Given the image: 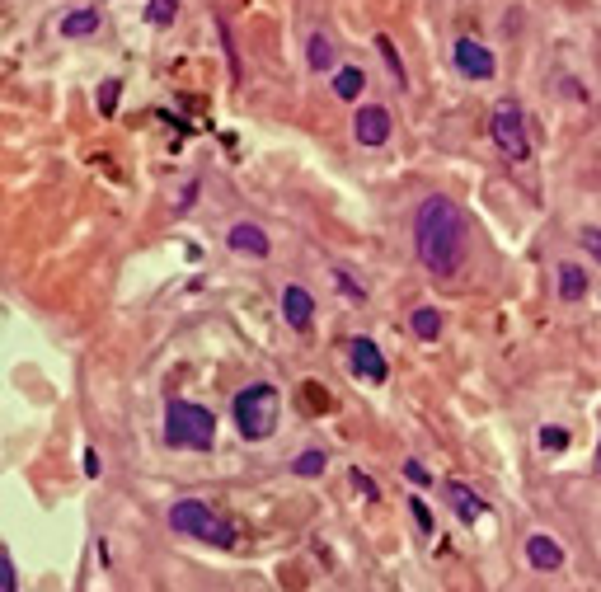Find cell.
<instances>
[{
  "label": "cell",
  "instance_id": "cell-7",
  "mask_svg": "<svg viewBox=\"0 0 601 592\" xmlns=\"http://www.w3.org/2000/svg\"><path fill=\"white\" fill-rule=\"evenodd\" d=\"M451 57H456V71H461L465 80H494V71H498L494 52L484 43H475V38H461V43L451 47Z\"/></svg>",
  "mask_w": 601,
  "mask_h": 592
},
{
  "label": "cell",
  "instance_id": "cell-22",
  "mask_svg": "<svg viewBox=\"0 0 601 592\" xmlns=\"http://www.w3.org/2000/svg\"><path fill=\"white\" fill-rule=\"evenodd\" d=\"M540 447H545V452H564V447H569V428H555V423L540 428Z\"/></svg>",
  "mask_w": 601,
  "mask_h": 592
},
{
  "label": "cell",
  "instance_id": "cell-13",
  "mask_svg": "<svg viewBox=\"0 0 601 592\" xmlns=\"http://www.w3.org/2000/svg\"><path fill=\"white\" fill-rule=\"evenodd\" d=\"M90 33H99V10L94 5H80L62 19V38H90Z\"/></svg>",
  "mask_w": 601,
  "mask_h": 592
},
{
  "label": "cell",
  "instance_id": "cell-28",
  "mask_svg": "<svg viewBox=\"0 0 601 592\" xmlns=\"http://www.w3.org/2000/svg\"><path fill=\"white\" fill-rule=\"evenodd\" d=\"M80 466H85V475H90V480H99V475H104V461H99V452H85V461H80Z\"/></svg>",
  "mask_w": 601,
  "mask_h": 592
},
{
  "label": "cell",
  "instance_id": "cell-12",
  "mask_svg": "<svg viewBox=\"0 0 601 592\" xmlns=\"http://www.w3.org/2000/svg\"><path fill=\"white\" fill-rule=\"evenodd\" d=\"M447 499H451V508H456V517H461L465 527L489 513V508H484V499H479L475 489H470V484H461V480H447Z\"/></svg>",
  "mask_w": 601,
  "mask_h": 592
},
{
  "label": "cell",
  "instance_id": "cell-11",
  "mask_svg": "<svg viewBox=\"0 0 601 592\" xmlns=\"http://www.w3.org/2000/svg\"><path fill=\"white\" fill-rule=\"evenodd\" d=\"M526 564L540 569V574H555V569H564V546H559L555 536L536 531V536L526 541Z\"/></svg>",
  "mask_w": 601,
  "mask_h": 592
},
{
  "label": "cell",
  "instance_id": "cell-14",
  "mask_svg": "<svg viewBox=\"0 0 601 592\" xmlns=\"http://www.w3.org/2000/svg\"><path fill=\"white\" fill-rule=\"evenodd\" d=\"M409 329H414V339L437 343V339H442V311H432V306H418V311L409 315Z\"/></svg>",
  "mask_w": 601,
  "mask_h": 592
},
{
  "label": "cell",
  "instance_id": "cell-3",
  "mask_svg": "<svg viewBox=\"0 0 601 592\" xmlns=\"http://www.w3.org/2000/svg\"><path fill=\"white\" fill-rule=\"evenodd\" d=\"M165 442L174 452H212L216 442V414L193 400H170L165 405Z\"/></svg>",
  "mask_w": 601,
  "mask_h": 592
},
{
  "label": "cell",
  "instance_id": "cell-30",
  "mask_svg": "<svg viewBox=\"0 0 601 592\" xmlns=\"http://www.w3.org/2000/svg\"><path fill=\"white\" fill-rule=\"evenodd\" d=\"M306 405H310V409H315V405H320V409H329V395H324L320 386H306Z\"/></svg>",
  "mask_w": 601,
  "mask_h": 592
},
{
  "label": "cell",
  "instance_id": "cell-9",
  "mask_svg": "<svg viewBox=\"0 0 601 592\" xmlns=\"http://www.w3.org/2000/svg\"><path fill=\"white\" fill-rule=\"evenodd\" d=\"M226 245H231L235 254H249V259H268V254H273V240H268V231H263V226H254V221H235L231 235H226Z\"/></svg>",
  "mask_w": 601,
  "mask_h": 592
},
{
  "label": "cell",
  "instance_id": "cell-5",
  "mask_svg": "<svg viewBox=\"0 0 601 592\" xmlns=\"http://www.w3.org/2000/svg\"><path fill=\"white\" fill-rule=\"evenodd\" d=\"M489 137L508 160H526L531 156V141H526V118L517 99H498L489 113Z\"/></svg>",
  "mask_w": 601,
  "mask_h": 592
},
{
  "label": "cell",
  "instance_id": "cell-26",
  "mask_svg": "<svg viewBox=\"0 0 601 592\" xmlns=\"http://www.w3.org/2000/svg\"><path fill=\"white\" fill-rule=\"evenodd\" d=\"M409 513H414L418 531H428V536H432V513H428V503H423V499H409Z\"/></svg>",
  "mask_w": 601,
  "mask_h": 592
},
{
  "label": "cell",
  "instance_id": "cell-1",
  "mask_svg": "<svg viewBox=\"0 0 601 592\" xmlns=\"http://www.w3.org/2000/svg\"><path fill=\"white\" fill-rule=\"evenodd\" d=\"M414 254L432 278H456L465 264V212L432 193L414 212Z\"/></svg>",
  "mask_w": 601,
  "mask_h": 592
},
{
  "label": "cell",
  "instance_id": "cell-17",
  "mask_svg": "<svg viewBox=\"0 0 601 592\" xmlns=\"http://www.w3.org/2000/svg\"><path fill=\"white\" fill-rule=\"evenodd\" d=\"M306 62H310V71H334V43H329L324 33H310Z\"/></svg>",
  "mask_w": 601,
  "mask_h": 592
},
{
  "label": "cell",
  "instance_id": "cell-25",
  "mask_svg": "<svg viewBox=\"0 0 601 592\" xmlns=\"http://www.w3.org/2000/svg\"><path fill=\"white\" fill-rule=\"evenodd\" d=\"M353 489L362 494V499H381V489H376V480H371V475H362V470H353Z\"/></svg>",
  "mask_w": 601,
  "mask_h": 592
},
{
  "label": "cell",
  "instance_id": "cell-23",
  "mask_svg": "<svg viewBox=\"0 0 601 592\" xmlns=\"http://www.w3.org/2000/svg\"><path fill=\"white\" fill-rule=\"evenodd\" d=\"M0 592H19V574H15V560L0 550Z\"/></svg>",
  "mask_w": 601,
  "mask_h": 592
},
{
  "label": "cell",
  "instance_id": "cell-31",
  "mask_svg": "<svg viewBox=\"0 0 601 592\" xmlns=\"http://www.w3.org/2000/svg\"><path fill=\"white\" fill-rule=\"evenodd\" d=\"M597 466H601V442H597Z\"/></svg>",
  "mask_w": 601,
  "mask_h": 592
},
{
  "label": "cell",
  "instance_id": "cell-29",
  "mask_svg": "<svg viewBox=\"0 0 601 592\" xmlns=\"http://www.w3.org/2000/svg\"><path fill=\"white\" fill-rule=\"evenodd\" d=\"M404 475L414 484H432V475H428V466H418V461H404Z\"/></svg>",
  "mask_w": 601,
  "mask_h": 592
},
{
  "label": "cell",
  "instance_id": "cell-18",
  "mask_svg": "<svg viewBox=\"0 0 601 592\" xmlns=\"http://www.w3.org/2000/svg\"><path fill=\"white\" fill-rule=\"evenodd\" d=\"M324 466H329V456H324L320 447H310V452H301L292 461V470L301 475V480H315V475H324Z\"/></svg>",
  "mask_w": 601,
  "mask_h": 592
},
{
  "label": "cell",
  "instance_id": "cell-24",
  "mask_svg": "<svg viewBox=\"0 0 601 592\" xmlns=\"http://www.w3.org/2000/svg\"><path fill=\"white\" fill-rule=\"evenodd\" d=\"M578 240H583V250L601 264V231H597V226H583V231H578Z\"/></svg>",
  "mask_w": 601,
  "mask_h": 592
},
{
  "label": "cell",
  "instance_id": "cell-20",
  "mask_svg": "<svg viewBox=\"0 0 601 592\" xmlns=\"http://www.w3.org/2000/svg\"><path fill=\"white\" fill-rule=\"evenodd\" d=\"M376 47H381V57H386V66H390V76H395V85H409V76H404V62H400V52H395V43H390L386 33L376 38Z\"/></svg>",
  "mask_w": 601,
  "mask_h": 592
},
{
  "label": "cell",
  "instance_id": "cell-27",
  "mask_svg": "<svg viewBox=\"0 0 601 592\" xmlns=\"http://www.w3.org/2000/svg\"><path fill=\"white\" fill-rule=\"evenodd\" d=\"M334 282H339L343 296H353V301H362V296H367V292H362V282H353L348 273H343V268H334Z\"/></svg>",
  "mask_w": 601,
  "mask_h": 592
},
{
  "label": "cell",
  "instance_id": "cell-8",
  "mask_svg": "<svg viewBox=\"0 0 601 592\" xmlns=\"http://www.w3.org/2000/svg\"><path fill=\"white\" fill-rule=\"evenodd\" d=\"M390 132H395V123H390V113L381 109V104H362V109L353 113V137L362 141V146H386Z\"/></svg>",
  "mask_w": 601,
  "mask_h": 592
},
{
  "label": "cell",
  "instance_id": "cell-21",
  "mask_svg": "<svg viewBox=\"0 0 601 592\" xmlns=\"http://www.w3.org/2000/svg\"><path fill=\"white\" fill-rule=\"evenodd\" d=\"M118 94H123V85H118V80H104V85H99V113H104V118H113V109H118Z\"/></svg>",
  "mask_w": 601,
  "mask_h": 592
},
{
  "label": "cell",
  "instance_id": "cell-10",
  "mask_svg": "<svg viewBox=\"0 0 601 592\" xmlns=\"http://www.w3.org/2000/svg\"><path fill=\"white\" fill-rule=\"evenodd\" d=\"M282 320L306 334L310 320H315V296H310L306 287H296V282H292V287H282Z\"/></svg>",
  "mask_w": 601,
  "mask_h": 592
},
{
  "label": "cell",
  "instance_id": "cell-2",
  "mask_svg": "<svg viewBox=\"0 0 601 592\" xmlns=\"http://www.w3.org/2000/svg\"><path fill=\"white\" fill-rule=\"evenodd\" d=\"M235 428H240V437L245 442H268V437L278 433V414H282V395L278 386H268V381H254V386H245L240 395H235Z\"/></svg>",
  "mask_w": 601,
  "mask_h": 592
},
{
  "label": "cell",
  "instance_id": "cell-4",
  "mask_svg": "<svg viewBox=\"0 0 601 592\" xmlns=\"http://www.w3.org/2000/svg\"><path fill=\"white\" fill-rule=\"evenodd\" d=\"M170 527L188 541H202V546H216V550H231L235 546V527L226 517L207 508L202 499H179L170 503Z\"/></svg>",
  "mask_w": 601,
  "mask_h": 592
},
{
  "label": "cell",
  "instance_id": "cell-15",
  "mask_svg": "<svg viewBox=\"0 0 601 592\" xmlns=\"http://www.w3.org/2000/svg\"><path fill=\"white\" fill-rule=\"evenodd\" d=\"M559 296L564 301H583L587 296V273L578 264H559Z\"/></svg>",
  "mask_w": 601,
  "mask_h": 592
},
{
  "label": "cell",
  "instance_id": "cell-19",
  "mask_svg": "<svg viewBox=\"0 0 601 592\" xmlns=\"http://www.w3.org/2000/svg\"><path fill=\"white\" fill-rule=\"evenodd\" d=\"M174 15H179V0H146V24H155V29L174 24Z\"/></svg>",
  "mask_w": 601,
  "mask_h": 592
},
{
  "label": "cell",
  "instance_id": "cell-16",
  "mask_svg": "<svg viewBox=\"0 0 601 592\" xmlns=\"http://www.w3.org/2000/svg\"><path fill=\"white\" fill-rule=\"evenodd\" d=\"M362 90H367L362 66H339V71H334V94H339V99H357Z\"/></svg>",
  "mask_w": 601,
  "mask_h": 592
},
{
  "label": "cell",
  "instance_id": "cell-6",
  "mask_svg": "<svg viewBox=\"0 0 601 592\" xmlns=\"http://www.w3.org/2000/svg\"><path fill=\"white\" fill-rule=\"evenodd\" d=\"M348 367H353V376L371 381V386H381V381L390 376V362L381 358V348H376L367 334H357V339L348 343Z\"/></svg>",
  "mask_w": 601,
  "mask_h": 592
}]
</instances>
